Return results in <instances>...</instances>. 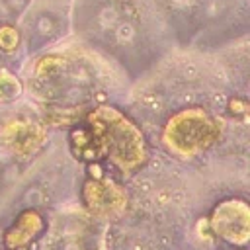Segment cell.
Here are the masks:
<instances>
[{
  "label": "cell",
  "instance_id": "1",
  "mask_svg": "<svg viewBox=\"0 0 250 250\" xmlns=\"http://www.w3.org/2000/svg\"><path fill=\"white\" fill-rule=\"evenodd\" d=\"M86 123L102 145L104 156L123 174L131 176L148 158V146L141 129L117 107L96 105L88 111Z\"/></svg>",
  "mask_w": 250,
  "mask_h": 250
},
{
  "label": "cell",
  "instance_id": "2",
  "mask_svg": "<svg viewBox=\"0 0 250 250\" xmlns=\"http://www.w3.org/2000/svg\"><path fill=\"white\" fill-rule=\"evenodd\" d=\"M223 133V123L203 107H186L174 113L162 131L166 148L178 158H193L213 146Z\"/></svg>",
  "mask_w": 250,
  "mask_h": 250
},
{
  "label": "cell",
  "instance_id": "3",
  "mask_svg": "<svg viewBox=\"0 0 250 250\" xmlns=\"http://www.w3.org/2000/svg\"><path fill=\"white\" fill-rule=\"evenodd\" d=\"M82 199L92 215L105 221L121 217L129 203L125 188L113 178H107L100 166H94V162H90V176L82 186Z\"/></svg>",
  "mask_w": 250,
  "mask_h": 250
},
{
  "label": "cell",
  "instance_id": "4",
  "mask_svg": "<svg viewBox=\"0 0 250 250\" xmlns=\"http://www.w3.org/2000/svg\"><path fill=\"white\" fill-rule=\"evenodd\" d=\"M209 225L219 238L232 246H244L250 238V207L238 197L225 199L211 211Z\"/></svg>",
  "mask_w": 250,
  "mask_h": 250
},
{
  "label": "cell",
  "instance_id": "5",
  "mask_svg": "<svg viewBox=\"0 0 250 250\" xmlns=\"http://www.w3.org/2000/svg\"><path fill=\"white\" fill-rule=\"evenodd\" d=\"M2 143L18 156L27 158L43 148L47 143V127L31 117H12L0 127Z\"/></svg>",
  "mask_w": 250,
  "mask_h": 250
},
{
  "label": "cell",
  "instance_id": "6",
  "mask_svg": "<svg viewBox=\"0 0 250 250\" xmlns=\"http://www.w3.org/2000/svg\"><path fill=\"white\" fill-rule=\"evenodd\" d=\"M45 230V221L39 211L25 209L18 215L14 225L4 232V246L8 250H21Z\"/></svg>",
  "mask_w": 250,
  "mask_h": 250
},
{
  "label": "cell",
  "instance_id": "7",
  "mask_svg": "<svg viewBox=\"0 0 250 250\" xmlns=\"http://www.w3.org/2000/svg\"><path fill=\"white\" fill-rule=\"evenodd\" d=\"M70 141V150L78 160H86V162H98L100 158H104V150L100 141L96 139V135L90 131L88 125H78L70 129L68 135Z\"/></svg>",
  "mask_w": 250,
  "mask_h": 250
},
{
  "label": "cell",
  "instance_id": "8",
  "mask_svg": "<svg viewBox=\"0 0 250 250\" xmlns=\"http://www.w3.org/2000/svg\"><path fill=\"white\" fill-rule=\"evenodd\" d=\"M23 92V86L16 74L10 70H0V104L16 102Z\"/></svg>",
  "mask_w": 250,
  "mask_h": 250
},
{
  "label": "cell",
  "instance_id": "9",
  "mask_svg": "<svg viewBox=\"0 0 250 250\" xmlns=\"http://www.w3.org/2000/svg\"><path fill=\"white\" fill-rule=\"evenodd\" d=\"M80 117V107H64L62 111L57 107L47 109L45 113V123L47 125H72Z\"/></svg>",
  "mask_w": 250,
  "mask_h": 250
},
{
  "label": "cell",
  "instance_id": "10",
  "mask_svg": "<svg viewBox=\"0 0 250 250\" xmlns=\"http://www.w3.org/2000/svg\"><path fill=\"white\" fill-rule=\"evenodd\" d=\"M20 45V31L14 25H0V51L14 53Z\"/></svg>",
  "mask_w": 250,
  "mask_h": 250
},
{
  "label": "cell",
  "instance_id": "11",
  "mask_svg": "<svg viewBox=\"0 0 250 250\" xmlns=\"http://www.w3.org/2000/svg\"><path fill=\"white\" fill-rule=\"evenodd\" d=\"M229 111L232 113V115H246L248 113V104L244 102V100H240V98H230V102H229Z\"/></svg>",
  "mask_w": 250,
  "mask_h": 250
}]
</instances>
